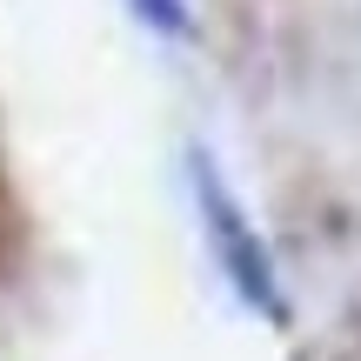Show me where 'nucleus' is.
<instances>
[{
    "instance_id": "nucleus-2",
    "label": "nucleus",
    "mask_w": 361,
    "mask_h": 361,
    "mask_svg": "<svg viewBox=\"0 0 361 361\" xmlns=\"http://www.w3.org/2000/svg\"><path fill=\"white\" fill-rule=\"evenodd\" d=\"M134 7H141V20L168 27V34H180V20H188V13H180V0H134Z\"/></svg>"
},
{
    "instance_id": "nucleus-1",
    "label": "nucleus",
    "mask_w": 361,
    "mask_h": 361,
    "mask_svg": "<svg viewBox=\"0 0 361 361\" xmlns=\"http://www.w3.org/2000/svg\"><path fill=\"white\" fill-rule=\"evenodd\" d=\"M194 194H201V214H207V234H214V255H221V268H228V281L247 295V308H261V314H281L274 261H268V247H261V234L247 228L241 201H234V194L221 188L214 161H194Z\"/></svg>"
}]
</instances>
